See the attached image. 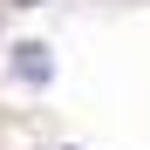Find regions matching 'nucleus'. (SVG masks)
Returning a JSON list of instances; mask_svg holds the SVG:
<instances>
[{"label":"nucleus","instance_id":"nucleus-1","mask_svg":"<svg viewBox=\"0 0 150 150\" xmlns=\"http://www.w3.org/2000/svg\"><path fill=\"white\" fill-rule=\"evenodd\" d=\"M14 82H28V89H48V82H55L48 41H21V48H14Z\"/></svg>","mask_w":150,"mask_h":150},{"label":"nucleus","instance_id":"nucleus-2","mask_svg":"<svg viewBox=\"0 0 150 150\" xmlns=\"http://www.w3.org/2000/svg\"><path fill=\"white\" fill-rule=\"evenodd\" d=\"M14 7H34V0H14Z\"/></svg>","mask_w":150,"mask_h":150}]
</instances>
